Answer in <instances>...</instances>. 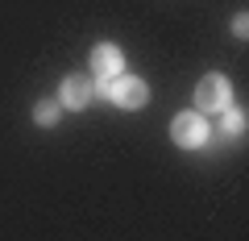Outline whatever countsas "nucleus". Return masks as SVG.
<instances>
[{
    "mask_svg": "<svg viewBox=\"0 0 249 241\" xmlns=\"http://www.w3.org/2000/svg\"><path fill=\"white\" fill-rule=\"evenodd\" d=\"M104 92L112 104H121V108H142L145 100H150V88H145L137 75H116V79H104Z\"/></svg>",
    "mask_w": 249,
    "mask_h": 241,
    "instance_id": "obj_1",
    "label": "nucleus"
},
{
    "mask_svg": "<svg viewBox=\"0 0 249 241\" xmlns=\"http://www.w3.org/2000/svg\"><path fill=\"white\" fill-rule=\"evenodd\" d=\"M232 104V88L224 75H204L196 88V108L199 112H224V108Z\"/></svg>",
    "mask_w": 249,
    "mask_h": 241,
    "instance_id": "obj_2",
    "label": "nucleus"
},
{
    "mask_svg": "<svg viewBox=\"0 0 249 241\" xmlns=\"http://www.w3.org/2000/svg\"><path fill=\"white\" fill-rule=\"evenodd\" d=\"M170 137H175V146H183V150L204 146V142H208V121H204V112H178L175 125H170Z\"/></svg>",
    "mask_w": 249,
    "mask_h": 241,
    "instance_id": "obj_3",
    "label": "nucleus"
},
{
    "mask_svg": "<svg viewBox=\"0 0 249 241\" xmlns=\"http://www.w3.org/2000/svg\"><path fill=\"white\" fill-rule=\"evenodd\" d=\"M91 71H96L100 79H116V75H124V54H121V46L100 42L96 50H91Z\"/></svg>",
    "mask_w": 249,
    "mask_h": 241,
    "instance_id": "obj_4",
    "label": "nucleus"
},
{
    "mask_svg": "<svg viewBox=\"0 0 249 241\" xmlns=\"http://www.w3.org/2000/svg\"><path fill=\"white\" fill-rule=\"evenodd\" d=\"M88 100H91V83L83 79V75H67V79H62V88H58V104L62 108H88Z\"/></svg>",
    "mask_w": 249,
    "mask_h": 241,
    "instance_id": "obj_5",
    "label": "nucleus"
},
{
    "mask_svg": "<svg viewBox=\"0 0 249 241\" xmlns=\"http://www.w3.org/2000/svg\"><path fill=\"white\" fill-rule=\"evenodd\" d=\"M34 121L37 125H54V121H58V104H54V100H42V104L34 108Z\"/></svg>",
    "mask_w": 249,
    "mask_h": 241,
    "instance_id": "obj_6",
    "label": "nucleus"
},
{
    "mask_svg": "<svg viewBox=\"0 0 249 241\" xmlns=\"http://www.w3.org/2000/svg\"><path fill=\"white\" fill-rule=\"evenodd\" d=\"M224 133H245V112H237V108H224Z\"/></svg>",
    "mask_w": 249,
    "mask_h": 241,
    "instance_id": "obj_7",
    "label": "nucleus"
},
{
    "mask_svg": "<svg viewBox=\"0 0 249 241\" xmlns=\"http://www.w3.org/2000/svg\"><path fill=\"white\" fill-rule=\"evenodd\" d=\"M245 29H249V25H245V13H241V17L232 21V34H237V37H245Z\"/></svg>",
    "mask_w": 249,
    "mask_h": 241,
    "instance_id": "obj_8",
    "label": "nucleus"
}]
</instances>
